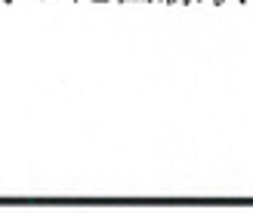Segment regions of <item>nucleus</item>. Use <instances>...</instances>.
<instances>
[{"label":"nucleus","mask_w":253,"mask_h":213,"mask_svg":"<svg viewBox=\"0 0 253 213\" xmlns=\"http://www.w3.org/2000/svg\"><path fill=\"white\" fill-rule=\"evenodd\" d=\"M118 3H133V0H118Z\"/></svg>","instance_id":"obj_1"},{"label":"nucleus","mask_w":253,"mask_h":213,"mask_svg":"<svg viewBox=\"0 0 253 213\" xmlns=\"http://www.w3.org/2000/svg\"><path fill=\"white\" fill-rule=\"evenodd\" d=\"M213 6H222V3H219V0H213Z\"/></svg>","instance_id":"obj_2"},{"label":"nucleus","mask_w":253,"mask_h":213,"mask_svg":"<svg viewBox=\"0 0 253 213\" xmlns=\"http://www.w3.org/2000/svg\"><path fill=\"white\" fill-rule=\"evenodd\" d=\"M142 3H155V0H142Z\"/></svg>","instance_id":"obj_3"}]
</instances>
